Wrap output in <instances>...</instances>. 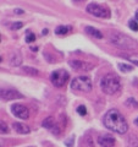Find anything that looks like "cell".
I'll use <instances>...</instances> for the list:
<instances>
[{"instance_id": "19", "label": "cell", "mask_w": 138, "mask_h": 147, "mask_svg": "<svg viewBox=\"0 0 138 147\" xmlns=\"http://www.w3.org/2000/svg\"><path fill=\"white\" fill-rule=\"evenodd\" d=\"M126 58L130 60L132 64L138 66V54H130V55H126Z\"/></svg>"}, {"instance_id": "4", "label": "cell", "mask_w": 138, "mask_h": 147, "mask_svg": "<svg viewBox=\"0 0 138 147\" xmlns=\"http://www.w3.org/2000/svg\"><path fill=\"white\" fill-rule=\"evenodd\" d=\"M92 81L88 76H78L71 81V88L81 92H89L92 90Z\"/></svg>"}, {"instance_id": "21", "label": "cell", "mask_w": 138, "mask_h": 147, "mask_svg": "<svg viewBox=\"0 0 138 147\" xmlns=\"http://www.w3.org/2000/svg\"><path fill=\"white\" fill-rule=\"evenodd\" d=\"M126 105H130V107L137 108V107H138V103L136 102V99H133V98H128V99L126 100Z\"/></svg>"}, {"instance_id": "23", "label": "cell", "mask_w": 138, "mask_h": 147, "mask_svg": "<svg viewBox=\"0 0 138 147\" xmlns=\"http://www.w3.org/2000/svg\"><path fill=\"white\" fill-rule=\"evenodd\" d=\"M77 113L80 114V115H86L87 109H86L84 105H80V107H77Z\"/></svg>"}, {"instance_id": "27", "label": "cell", "mask_w": 138, "mask_h": 147, "mask_svg": "<svg viewBox=\"0 0 138 147\" xmlns=\"http://www.w3.org/2000/svg\"><path fill=\"white\" fill-rule=\"evenodd\" d=\"M66 145H67V146H72V145H73V140H71V141H66Z\"/></svg>"}, {"instance_id": "12", "label": "cell", "mask_w": 138, "mask_h": 147, "mask_svg": "<svg viewBox=\"0 0 138 147\" xmlns=\"http://www.w3.org/2000/svg\"><path fill=\"white\" fill-rule=\"evenodd\" d=\"M12 127L15 129V131L18 132V134H28V132L31 131L29 127L27 125H25V124H22V123H13Z\"/></svg>"}, {"instance_id": "26", "label": "cell", "mask_w": 138, "mask_h": 147, "mask_svg": "<svg viewBox=\"0 0 138 147\" xmlns=\"http://www.w3.org/2000/svg\"><path fill=\"white\" fill-rule=\"evenodd\" d=\"M25 11L22 10V9H15V13L16 15H21V13H23Z\"/></svg>"}, {"instance_id": "15", "label": "cell", "mask_w": 138, "mask_h": 147, "mask_svg": "<svg viewBox=\"0 0 138 147\" xmlns=\"http://www.w3.org/2000/svg\"><path fill=\"white\" fill-rule=\"evenodd\" d=\"M126 144H127V147H138V136L133 135V134L130 135L126 141Z\"/></svg>"}, {"instance_id": "10", "label": "cell", "mask_w": 138, "mask_h": 147, "mask_svg": "<svg viewBox=\"0 0 138 147\" xmlns=\"http://www.w3.org/2000/svg\"><path fill=\"white\" fill-rule=\"evenodd\" d=\"M98 144L102 147H114L115 139L110 134H102L98 137Z\"/></svg>"}, {"instance_id": "5", "label": "cell", "mask_w": 138, "mask_h": 147, "mask_svg": "<svg viewBox=\"0 0 138 147\" xmlns=\"http://www.w3.org/2000/svg\"><path fill=\"white\" fill-rule=\"evenodd\" d=\"M68 79H70V74L66 70H64V69L55 70L50 75V81H52V84L55 87H64L68 81Z\"/></svg>"}, {"instance_id": "6", "label": "cell", "mask_w": 138, "mask_h": 147, "mask_svg": "<svg viewBox=\"0 0 138 147\" xmlns=\"http://www.w3.org/2000/svg\"><path fill=\"white\" fill-rule=\"evenodd\" d=\"M87 11L90 15H93L95 17H100V18H109L110 17V10L100 4H95V3H90L87 5Z\"/></svg>"}, {"instance_id": "9", "label": "cell", "mask_w": 138, "mask_h": 147, "mask_svg": "<svg viewBox=\"0 0 138 147\" xmlns=\"http://www.w3.org/2000/svg\"><path fill=\"white\" fill-rule=\"evenodd\" d=\"M0 97L4 100H11V99H18L22 98L23 96L22 93H20L16 90H11V88H1V92H0Z\"/></svg>"}, {"instance_id": "2", "label": "cell", "mask_w": 138, "mask_h": 147, "mask_svg": "<svg viewBox=\"0 0 138 147\" xmlns=\"http://www.w3.org/2000/svg\"><path fill=\"white\" fill-rule=\"evenodd\" d=\"M109 40L114 45H116L117 48L125 49V50H132V49H136L138 47L137 42L133 38L126 36L125 33L117 32V31L109 32Z\"/></svg>"}, {"instance_id": "28", "label": "cell", "mask_w": 138, "mask_h": 147, "mask_svg": "<svg viewBox=\"0 0 138 147\" xmlns=\"http://www.w3.org/2000/svg\"><path fill=\"white\" fill-rule=\"evenodd\" d=\"M135 125H136V126H138V118H136V119H135Z\"/></svg>"}, {"instance_id": "13", "label": "cell", "mask_w": 138, "mask_h": 147, "mask_svg": "<svg viewBox=\"0 0 138 147\" xmlns=\"http://www.w3.org/2000/svg\"><path fill=\"white\" fill-rule=\"evenodd\" d=\"M42 125L44 126V127H47V129H49L50 131L53 130V129L58 125V123L55 121V119L53 118V117H48L47 119H44L43 120V123H42Z\"/></svg>"}, {"instance_id": "22", "label": "cell", "mask_w": 138, "mask_h": 147, "mask_svg": "<svg viewBox=\"0 0 138 147\" xmlns=\"http://www.w3.org/2000/svg\"><path fill=\"white\" fill-rule=\"evenodd\" d=\"M128 26H130V28L132 31H138V24H137V21L130 20V22H128Z\"/></svg>"}, {"instance_id": "25", "label": "cell", "mask_w": 138, "mask_h": 147, "mask_svg": "<svg viewBox=\"0 0 138 147\" xmlns=\"http://www.w3.org/2000/svg\"><path fill=\"white\" fill-rule=\"evenodd\" d=\"M22 26H23L22 22H15V24L11 25V28L12 30H20V28H22Z\"/></svg>"}, {"instance_id": "18", "label": "cell", "mask_w": 138, "mask_h": 147, "mask_svg": "<svg viewBox=\"0 0 138 147\" xmlns=\"http://www.w3.org/2000/svg\"><path fill=\"white\" fill-rule=\"evenodd\" d=\"M36 40V34L32 33L31 31H27L26 32V42L27 43H33Z\"/></svg>"}, {"instance_id": "29", "label": "cell", "mask_w": 138, "mask_h": 147, "mask_svg": "<svg viewBox=\"0 0 138 147\" xmlns=\"http://www.w3.org/2000/svg\"><path fill=\"white\" fill-rule=\"evenodd\" d=\"M136 17H137V20H138V10H137V12H136Z\"/></svg>"}, {"instance_id": "8", "label": "cell", "mask_w": 138, "mask_h": 147, "mask_svg": "<svg viewBox=\"0 0 138 147\" xmlns=\"http://www.w3.org/2000/svg\"><path fill=\"white\" fill-rule=\"evenodd\" d=\"M11 112L16 118L23 119V120L28 119V117H29V112H28V109H27L26 105H22V104H18V103H15V104L11 105Z\"/></svg>"}, {"instance_id": "3", "label": "cell", "mask_w": 138, "mask_h": 147, "mask_svg": "<svg viewBox=\"0 0 138 147\" xmlns=\"http://www.w3.org/2000/svg\"><path fill=\"white\" fill-rule=\"evenodd\" d=\"M100 88L105 94H115L120 90V79L116 74H107L100 81Z\"/></svg>"}, {"instance_id": "1", "label": "cell", "mask_w": 138, "mask_h": 147, "mask_svg": "<svg viewBox=\"0 0 138 147\" xmlns=\"http://www.w3.org/2000/svg\"><path fill=\"white\" fill-rule=\"evenodd\" d=\"M103 123L107 129L116 134H125L128 130V124L125 117L117 109H110L104 115Z\"/></svg>"}, {"instance_id": "11", "label": "cell", "mask_w": 138, "mask_h": 147, "mask_svg": "<svg viewBox=\"0 0 138 147\" xmlns=\"http://www.w3.org/2000/svg\"><path fill=\"white\" fill-rule=\"evenodd\" d=\"M9 59H10V64L13 66H18L22 63V55L18 50H13L9 54Z\"/></svg>"}, {"instance_id": "20", "label": "cell", "mask_w": 138, "mask_h": 147, "mask_svg": "<svg viewBox=\"0 0 138 147\" xmlns=\"http://www.w3.org/2000/svg\"><path fill=\"white\" fill-rule=\"evenodd\" d=\"M119 69H120V70H122L123 72H128V71H132L133 70V67L131 66V65H127V64H119Z\"/></svg>"}, {"instance_id": "14", "label": "cell", "mask_w": 138, "mask_h": 147, "mask_svg": "<svg viewBox=\"0 0 138 147\" xmlns=\"http://www.w3.org/2000/svg\"><path fill=\"white\" fill-rule=\"evenodd\" d=\"M86 32L88 34H90V36H93L94 38H98V39H100V38H103V33L100 32L99 30H96V28H94V27H90V26H87L86 27Z\"/></svg>"}, {"instance_id": "16", "label": "cell", "mask_w": 138, "mask_h": 147, "mask_svg": "<svg viewBox=\"0 0 138 147\" xmlns=\"http://www.w3.org/2000/svg\"><path fill=\"white\" fill-rule=\"evenodd\" d=\"M68 31H71V27L70 26H59L55 28V33H56L58 36H64V34H66Z\"/></svg>"}, {"instance_id": "24", "label": "cell", "mask_w": 138, "mask_h": 147, "mask_svg": "<svg viewBox=\"0 0 138 147\" xmlns=\"http://www.w3.org/2000/svg\"><path fill=\"white\" fill-rule=\"evenodd\" d=\"M0 130H1V134H6V132L9 131V129H7V125H6V123L5 121H3L1 120V123H0Z\"/></svg>"}, {"instance_id": "7", "label": "cell", "mask_w": 138, "mask_h": 147, "mask_svg": "<svg viewBox=\"0 0 138 147\" xmlns=\"http://www.w3.org/2000/svg\"><path fill=\"white\" fill-rule=\"evenodd\" d=\"M68 65L76 71H90L92 69H94V64L87 63L83 60H77V59L70 60L68 61Z\"/></svg>"}, {"instance_id": "17", "label": "cell", "mask_w": 138, "mask_h": 147, "mask_svg": "<svg viewBox=\"0 0 138 147\" xmlns=\"http://www.w3.org/2000/svg\"><path fill=\"white\" fill-rule=\"evenodd\" d=\"M22 71L26 72V74H28V75H32V76H37L39 74V71L37 70V69L29 67V66H23V67H22Z\"/></svg>"}]
</instances>
